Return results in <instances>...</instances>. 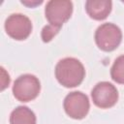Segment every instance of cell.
<instances>
[{"label":"cell","instance_id":"cell-1","mask_svg":"<svg viewBox=\"0 0 124 124\" xmlns=\"http://www.w3.org/2000/svg\"><path fill=\"white\" fill-rule=\"evenodd\" d=\"M85 70L81 62L74 57L61 59L55 67V77L60 84L65 87H76L81 83Z\"/></svg>","mask_w":124,"mask_h":124},{"label":"cell","instance_id":"cell-2","mask_svg":"<svg viewBox=\"0 0 124 124\" xmlns=\"http://www.w3.org/2000/svg\"><path fill=\"white\" fill-rule=\"evenodd\" d=\"M41 83L34 75L25 74L18 77L13 86V93L16 99L20 102L34 100L40 93Z\"/></svg>","mask_w":124,"mask_h":124},{"label":"cell","instance_id":"cell-3","mask_svg":"<svg viewBox=\"0 0 124 124\" xmlns=\"http://www.w3.org/2000/svg\"><path fill=\"white\" fill-rule=\"evenodd\" d=\"M122 32L118 26L113 23H104L100 25L95 32V42L99 48L104 51L115 49L121 43Z\"/></svg>","mask_w":124,"mask_h":124},{"label":"cell","instance_id":"cell-4","mask_svg":"<svg viewBox=\"0 0 124 124\" xmlns=\"http://www.w3.org/2000/svg\"><path fill=\"white\" fill-rule=\"evenodd\" d=\"M73 3L69 0H50L46 3L45 14L50 25L61 28L72 16Z\"/></svg>","mask_w":124,"mask_h":124},{"label":"cell","instance_id":"cell-5","mask_svg":"<svg viewBox=\"0 0 124 124\" xmlns=\"http://www.w3.org/2000/svg\"><path fill=\"white\" fill-rule=\"evenodd\" d=\"M5 30L11 38L22 41L31 34L32 22L22 14H13L5 21Z\"/></svg>","mask_w":124,"mask_h":124},{"label":"cell","instance_id":"cell-6","mask_svg":"<svg viewBox=\"0 0 124 124\" xmlns=\"http://www.w3.org/2000/svg\"><path fill=\"white\" fill-rule=\"evenodd\" d=\"M63 106L66 113L74 119L84 118L90 108L88 97L79 91H74L68 94Z\"/></svg>","mask_w":124,"mask_h":124},{"label":"cell","instance_id":"cell-7","mask_svg":"<svg viewBox=\"0 0 124 124\" xmlns=\"http://www.w3.org/2000/svg\"><path fill=\"white\" fill-rule=\"evenodd\" d=\"M93 103L101 108L113 107L118 100L116 87L108 81H101L95 85L91 92Z\"/></svg>","mask_w":124,"mask_h":124},{"label":"cell","instance_id":"cell-8","mask_svg":"<svg viewBox=\"0 0 124 124\" xmlns=\"http://www.w3.org/2000/svg\"><path fill=\"white\" fill-rule=\"evenodd\" d=\"M112 3L109 0H88L85 3V10L88 16L96 20H103L111 12Z\"/></svg>","mask_w":124,"mask_h":124},{"label":"cell","instance_id":"cell-9","mask_svg":"<svg viewBox=\"0 0 124 124\" xmlns=\"http://www.w3.org/2000/svg\"><path fill=\"white\" fill-rule=\"evenodd\" d=\"M10 124H36L35 113L27 107L19 106L12 111Z\"/></svg>","mask_w":124,"mask_h":124},{"label":"cell","instance_id":"cell-10","mask_svg":"<svg viewBox=\"0 0 124 124\" xmlns=\"http://www.w3.org/2000/svg\"><path fill=\"white\" fill-rule=\"evenodd\" d=\"M110 76L111 78L117 83L124 84V55L116 58L111 67Z\"/></svg>","mask_w":124,"mask_h":124},{"label":"cell","instance_id":"cell-11","mask_svg":"<svg viewBox=\"0 0 124 124\" xmlns=\"http://www.w3.org/2000/svg\"><path fill=\"white\" fill-rule=\"evenodd\" d=\"M60 28L59 27H55L53 25H46L43 28L42 30V39L45 43H47L49 41H51V39L59 32Z\"/></svg>","mask_w":124,"mask_h":124}]
</instances>
